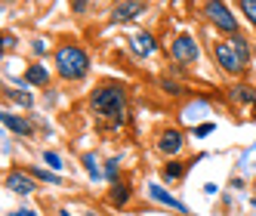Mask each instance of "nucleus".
<instances>
[{
    "instance_id": "nucleus-22",
    "label": "nucleus",
    "mask_w": 256,
    "mask_h": 216,
    "mask_svg": "<svg viewBox=\"0 0 256 216\" xmlns=\"http://www.w3.org/2000/svg\"><path fill=\"white\" fill-rule=\"evenodd\" d=\"M44 164L50 167V170H56V173H62V158H59V152H44Z\"/></svg>"
},
{
    "instance_id": "nucleus-13",
    "label": "nucleus",
    "mask_w": 256,
    "mask_h": 216,
    "mask_svg": "<svg viewBox=\"0 0 256 216\" xmlns=\"http://www.w3.org/2000/svg\"><path fill=\"white\" fill-rule=\"evenodd\" d=\"M194 164V160H179V158H167V164H164L160 170V179L164 182H179L182 176H186V170Z\"/></svg>"
},
{
    "instance_id": "nucleus-20",
    "label": "nucleus",
    "mask_w": 256,
    "mask_h": 216,
    "mask_svg": "<svg viewBox=\"0 0 256 216\" xmlns=\"http://www.w3.org/2000/svg\"><path fill=\"white\" fill-rule=\"evenodd\" d=\"M160 90L167 96H182V93H186V86H182L179 80H173V78H160Z\"/></svg>"
},
{
    "instance_id": "nucleus-18",
    "label": "nucleus",
    "mask_w": 256,
    "mask_h": 216,
    "mask_svg": "<svg viewBox=\"0 0 256 216\" xmlns=\"http://www.w3.org/2000/svg\"><path fill=\"white\" fill-rule=\"evenodd\" d=\"M80 160H84V167H86V173L93 176V179H105V170L99 167V158H96L93 152H86V154H84Z\"/></svg>"
},
{
    "instance_id": "nucleus-2",
    "label": "nucleus",
    "mask_w": 256,
    "mask_h": 216,
    "mask_svg": "<svg viewBox=\"0 0 256 216\" xmlns=\"http://www.w3.org/2000/svg\"><path fill=\"white\" fill-rule=\"evenodd\" d=\"M52 65L62 80H84L90 74V52L80 44H59L52 52Z\"/></svg>"
},
{
    "instance_id": "nucleus-21",
    "label": "nucleus",
    "mask_w": 256,
    "mask_h": 216,
    "mask_svg": "<svg viewBox=\"0 0 256 216\" xmlns=\"http://www.w3.org/2000/svg\"><path fill=\"white\" fill-rule=\"evenodd\" d=\"M4 93H6V99H16V102H19V105H25V108H31V102H34V99H31V96L25 93V90H22V93H19V90H12V86H6Z\"/></svg>"
},
{
    "instance_id": "nucleus-23",
    "label": "nucleus",
    "mask_w": 256,
    "mask_h": 216,
    "mask_svg": "<svg viewBox=\"0 0 256 216\" xmlns=\"http://www.w3.org/2000/svg\"><path fill=\"white\" fill-rule=\"evenodd\" d=\"M118 170H120V158L105 160V179H118Z\"/></svg>"
},
{
    "instance_id": "nucleus-16",
    "label": "nucleus",
    "mask_w": 256,
    "mask_h": 216,
    "mask_svg": "<svg viewBox=\"0 0 256 216\" xmlns=\"http://www.w3.org/2000/svg\"><path fill=\"white\" fill-rule=\"evenodd\" d=\"M228 44L234 46V52H238V56L244 59V65H250V44H247V38H244V34H241V31H238V34H232V38H228Z\"/></svg>"
},
{
    "instance_id": "nucleus-10",
    "label": "nucleus",
    "mask_w": 256,
    "mask_h": 216,
    "mask_svg": "<svg viewBox=\"0 0 256 216\" xmlns=\"http://www.w3.org/2000/svg\"><path fill=\"white\" fill-rule=\"evenodd\" d=\"M130 201H133L130 182H126V179H112V188H108V204H112L114 210H124Z\"/></svg>"
},
{
    "instance_id": "nucleus-17",
    "label": "nucleus",
    "mask_w": 256,
    "mask_h": 216,
    "mask_svg": "<svg viewBox=\"0 0 256 216\" xmlns=\"http://www.w3.org/2000/svg\"><path fill=\"white\" fill-rule=\"evenodd\" d=\"M28 170L38 176V182H46V186H62V176H59L56 170H50V167H46V170H44V167H28Z\"/></svg>"
},
{
    "instance_id": "nucleus-9",
    "label": "nucleus",
    "mask_w": 256,
    "mask_h": 216,
    "mask_svg": "<svg viewBox=\"0 0 256 216\" xmlns=\"http://www.w3.org/2000/svg\"><path fill=\"white\" fill-rule=\"evenodd\" d=\"M145 12L142 0H120V4L112 10V25H124V22H133Z\"/></svg>"
},
{
    "instance_id": "nucleus-11",
    "label": "nucleus",
    "mask_w": 256,
    "mask_h": 216,
    "mask_svg": "<svg viewBox=\"0 0 256 216\" xmlns=\"http://www.w3.org/2000/svg\"><path fill=\"white\" fill-rule=\"evenodd\" d=\"M130 50H133V56H139V59L154 56V50H158L154 34H152V31H136L133 38H130Z\"/></svg>"
},
{
    "instance_id": "nucleus-14",
    "label": "nucleus",
    "mask_w": 256,
    "mask_h": 216,
    "mask_svg": "<svg viewBox=\"0 0 256 216\" xmlns=\"http://www.w3.org/2000/svg\"><path fill=\"white\" fill-rule=\"evenodd\" d=\"M22 84H28V86H50V68L46 65H28Z\"/></svg>"
},
{
    "instance_id": "nucleus-5",
    "label": "nucleus",
    "mask_w": 256,
    "mask_h": 216,
    "mask_svg": "<svg viewBox=\"0 0 256 216\" xmlns=\"http://www.w3.org/2000/svg\"><path fill=\"white\" fill-rule=\"evenodd\" d=\"M170 56L179 62V65H198L200 59V46L192 34H179V38L170 44Z\"/></svg>"
},
{
    "instance_id": "nucleus-12",
    "label": "nucleus",
    "mask_w": 256,
    "mask_h": 216,
    "mask_svg": "<svg viewBox=\"0 0 256 216\" xmlns=\"http://www.w3.org/2000/svg\"><path fill=\"white\" fill-rule=\"evenodd\" d=\"M4 127H6L10 133H16L19 139H31V136H34L31 120H28V118H19V114H12V112H4Z\"/></svg>"
},
{
    "instance_id": "nucleus-19",
    "label": "nucleus",
    "mask_w": 256,
    "mask_h": 216,
    "mask_svg": "<svg viewBox=\"0 0 256 216\" xmlns=\"http://www.w3.org/2000/svg\"><path fill=\"white\" fill-rule=\"evenodd\" d=\"M238 10H241V16L256 28V0H238Z\"/></svg>"
},
{
    "instance_id": "nucleus-28",
    "label": "nucleus",
    "mask_w": 256,
    "mask_h": 216,
    "mask_svg": "<svg viewBox=\"0 0 256 216\" xmlns=\"http://www.w3.org/2000/svg\"><path fill=\"white\" fill-rule=\"evenodd\" d=\"M4 46H6V50L16 46V38H12V34H4Z\"/></svg>"
},
{
    "instance_id": "nucleus-6",
    "label": "nucleus",
    "mask_w": 256,
    "mask_h": 216,
    "mask_svg": "<svg viewBox=\"0 0 256 216\" xmlns=\"http://www.w3.org/2000/svg\"><path fill=\"white\" fill-rule=\"evenodd\" d=\"M158 152L164 154V158H179L182 154V148H186V133L182 130H176V127H164L160 133H158Z\"/></svg>"
},
{
    "instance_id": "nucleus-15",
    "label": "nucleus",
    "mask_w": 256,
    "mask_h": 216,
    "mask_svg": "<svg viewBox=\"0 0 256 216\" xmlns=\"http://www.w3.org/2000/svg\"><path fill=\"white\" fill-rule=\"evenodd\" d=\"M228 96L234 102H241V105H256V86H250V84H234Z\"/></svg>"
},
{
    "instance_id": "nucleus-8",
    "label": "nucleus",
    "mask_w": 256,
    "mask_h": 216,
    "mask_svg": "<svg viewBox=\"0 0 256 216\" xmlns=\"http://www.w3.org/2000/svg\"><path fill=\"white\" fill-rule=\"evenodd\" d=\"M148 198L154 204H160V207H167V210H173V213H179V216H188V207L179 201V198H173L167 188H164L160 182H148Z\"/></svg>"
},
{
    "instance_id": "nucleus-4",
    "label": "nucleus",
    "mask_w": 256,
    "mask_h": 216,
    "mask_svg": "<svg viewBox=\"0 0 256 216\" xmlns=\"http://www.w3.org/2000/svg\"><path fill=\"white\" fill-rule=\"evenodd\" d=\"M213 59H216V65L222 68L226 74H232V78H241L244 71H247L244 59L234 52V46H232L228 40H213Z\"/></svg>"
},
{
    "instance_id": "nucleus-24",
    "label": "nucleus",
    "mask_w": 256,
    "mask_h": 216,
    "mask_svg": "<svg viewBox=\"0 0 256 216\" xmlns=\"http://www.w3.org/2000/svg\"><path fill=\"white\" fill-rule=\"evenodd\" d=\"M31 50L38 52V56H46V50H50V46L44 44V38H34V40H31Z\"/></svg>"
},
{
    "instance_id": "nucleus-30",
    "label": "nucleus",
    "mask_w": 256,
    "mask_h": 216,
    "mask_svg": "<svg viewBox=\"0 0 256 216\" xmlns=\"http://www.w3.org/2000/svg\"><path fill=\"white\" fill-rule=\"evenodd\" d=\"M253 112H256V105H253Z\"/></svg>"
},
{
    "instance_id": "nucleus-7",
    "label": "nucleus",
    "mask_w": 256,
    "mask_h": 216,
    "mask_svg": "<svg viewBox=\"0 0 256 216\" xmlns=\"http://www.w3.org/2000/svg\"><path fill=\"white\" fill-rule=\"evenodd\" d=\"M6 188L16 194H34L38 192V176L31 170H10L6 173Z\"/></svg>"
},
{
    "instance_id": "nucleus-25",
    "label": "nucleus",
    "mask_w": 256,
    "mask_h": 216,
    "mask_svg": "<svg viewBox=\"0 0 256 216\" xmlns=\"http://www.w3.org/2000/svg\"><path fill=\"white\" fill-rule=\"evenodd\" d=\"M86 6H90V0H71V10H74L78 16H84V12H86Z\"/></svg>"
},
{
    "instance_id": "nucleus-29",
    "label": "nucleus",
    "mask_w": 256,
    "mask_h": 216,
    "mask_svg": "<svg viewBox=\"0 0 256 216\" xmlns=\"http://www.w3.org/2000/svg\"><path fill=\"white\" fill-rule=\"evenodd\" d=\"M59 216H71V210H68V207H62V213H59Z\"/></svg>"
},
{
    "instance_id": "nucleus-26",
    "label": "nucleus",
    "mask_w": 256,
    "mask_h": 216,
    "mask_svg": "<svg viewBox=\"0 0 256 216\" xmlns=\"http://www.w3.org/2000/svg\"><path fill=\"white\" fill-rule=\"evenodd\" d=\"M6 216H40L38 210H28V207H22V210H12V213H6Z\"/></svg>"
},
{
    "instance_id": "nucleus-3",
    "label": "nucleus",
    "mask_w": 256,
    "mask_h": 216,
    "mask_svg": "<svg viewBox=\"0 0 256 216\" xmlns=\"http://www.w3.org/2000/svg\"><path fill=\"white\" fill-rule=\"evenodd\" d=\"M204 19H207L219 34H228V38L241 31V22H238V16L228 10L226 0H207V4H204Z\"/></svg>"
},
{
    "instance_id": "nucleus-1",
    "label": "nucleus",
    "mask_w": 256,
    "mask_h": 216,
    "mask_svg": "<svg viewBox=\"0 0 256 216\" xmlns=\"http://www.w3.org/2000/svg\"><path fill=\"white\" fill-rule=\"evenodd\" d=\"M90 108H93L96 118L120 124L126 114V86L118 80H102L93 90V96H90Z\"/></svg>"
},
{
    "instance_id": "nucleus-27",
    "label": "nucleus",
    "mask_w": 256,
    "mask_h": 216,
    "mask_svg": "<svg viewBox=\"0 0 256 216\" xmlns=\"http://www.w3.org/2000/svg\"><path fill=\"white\" fill-rule=\"evenodd\" d=\"M207 133H213V124H200V127L194 130V136H207Z\"/></svg>"
}]
</instances>
